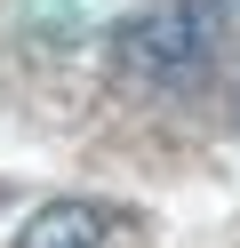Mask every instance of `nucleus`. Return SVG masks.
<instances>
[{"instance_id":"nucleus-2","label":"nucleus","mask_w":240,"mask_h":248,"mask_svg":"<svg viewBox=\"0 0 240 248\" xmlns=\"http://www.w3.org/2000/svg\"><path fill=\"white\" fill-rule=\"evenodd\" d=\"M112 240V216L96 200H48L16 224V248H104Z\"/></svg>"},{"instance_id":"nucleus-1","label":"nucleus","mask_w":240,"mask_h":248,"mask_svg":"<svg viewBox=\"0 0 240 248\" xmlns=\"http://www.w3.org/2000/svg\"><path fill=\"white\" fill-rule=\"evenodd\" d=\"M240 32V0H152L112 24V64L136 88H192Z\"/></svg>"}]
</instances>
